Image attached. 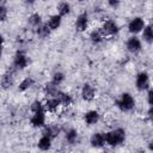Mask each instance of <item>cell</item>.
I'll list each match as a JSON object with an SVG mask.
<instances>
[{
	"label": "cell",
	"instance_id": "1",
	"mask_svg": "<svg viewBox=\"0 0 153 153\" xmlns=\"http://www.w3.org/2000/svg\"><path fill=\"white\" fill-rule=\"evenodd\" d=\"M104 136H105V145L110 147H117L126 141L127 135L123 128H115L104 133Z\"/></svg>",
	"mask_w": 153,
	"mask_h": 153
},
{
	"label": "cell",
	"instance_id": "2",
	"mask_svg": "<svg viewBox=\"0 0 153 153\" xmlns=\"http://www.w3.org/2000/svg\"><path fill=\"white\" fill-rule=\"evenodd\" d=\"M116 106L122 112H129L135 108V99L129 92H123L116 100Z\"/></svg>",
	"mask_w": 153,
	"mask_h": 153
},
{
	"label": "cell",
	"instance_id": "3",
	"mask_svg": "<svg viewBox=\"0 0 153 153\" xmlns=\"http://www.w3.org/2000/svg\"><path fill=\"white\" fill-rule=\"evenodd\" d=\"M99 30H100V32L103 33V36L105 38V37H111V36L117 35L118 31H120V26L115 20L106 19L102 23V26L99 27Z\"/></svg>",
	"mask_w": 153,
	"mask_h": 153
},
{
	"label": "cell",
	"instance_id": "4",
	"mask_svg": "<svg viewBox=\"0 0 153 153\" xmlns=\"http://www.w3.org/2000/svg\"><path fill=\"white\" fill-rule=\"evenodd\" d=\"M135 87H136L137 91H141V92L147 91L151 87V78H149V74L146 71H142V72L136 74Z\"/></svg>",
	"mask_w": 153,
	"mask_h": 153
},
{
	"label": "cell",
	"instance_id": "5",
	"mask_svg": "<svg viewBox=\"0 0 153 153\" xmlns=\"http://www.w3.org/2000/svg\"><path fill=\"white\" fill-rule=\"evenodd\" d=\"M47 123V112L44 110L32 112L30 117V126L33 128H43Z\"/></svg>",
	"mask_w": 153,
	"mask_h": 153
},
{
	"label": "cell",
	"instance_id": "6",
	"mask_svg": "<svg viewBox=\"0 0 153 153\" xmlns=\"http://www.w3.org/2000/svg\"><path fill=\"white\" fill-rule=\"evenodd\" d=\"M145 25H146V22H145V19L142 17H134L128 23V31L131 35H137V33H140L142 31Z\"/></svg>",
	"mask_w": 153,
	"mask_h": 153
},
{
	"label": "cell",
	"instance_id": "7",
	"mask_svg": "<svg viewBox=\"0 0 153 153\" xmlns=\"http://www.w3.org/2000/svg\"><path fill=\"white\" fill-rule=\"evenodd\" d=\"M126 48H127V50L129 53L137 54V53H140L142 50V42L136 35H131L126 42Z\"/></svg>",
	"mask_w": 153,
	"mask_h": 153
},
{
	"label": "cell",
	"instance_id": "8",
	"mask_svg": "<svg viewBox=\"0 0 153 153\" xmlns=\"http://www.w3.org/2000/svg\"><path fill=\"white\" fill-rule=\"evenodd\" d=\"M96 88L93 85L88 84V82H85L82 86H81V91H80V94H81V98L85 100V102H92L94 98H96Z\"/></svg>",
	"mask_w": 153,
	"mask_h": 153
},
{
	"label": "cell",
	"instance_id": "9",
	"mask_svg": "<svg viewBox=\"0 0 153 153\" xmlns=\"http://www.w3.org/2000/svg\"><path fill=\"white\" fill-rule=\"evenodd\" d=\"M29 65V57L24 51H17L13 57V66L17 69H25Z\"/></svg>",
	"mask_w": 153,
	"mask_h": 153
},
{
	"label": "cell",
	"instance_id": "10",
	"mask_svg": "<svg viewBox=\"0 0 153 153\" xmlns=\"http://www.w3.org/2000/svg\"><path fill=\"white\" fill-rule=\"evenodd\" d=\"M75 30L79 32H84L88 29V13L87 12H82L80 13L76 19H75Z\"/></svg>",
	"mask_w": 153,
	"mask_h": 153
},
{
	"label": "cell",
	"instance_id": "11",
	"mask_svg": "<svg viewBox=\"0 0 153 153\" xmlns=\"http://www.w3.org/2000/svg\"><path fill=\"white\" fill-rule=\"evenodd\" d=\"M43 104H44L45 112H50V114L56 112L59 110V108L61 106L60 100H59V98L56 96H54V97H47V99L43 102Z\"/></svg>",
	"mask_w": 153,
	"mask_h": 153
},
{
	"label": "cell",
	"instance_id": "12",
	"mask_svg": "<svg viewBox=\"0 0 153 153\" xmlns=\"http://www.w3.org/2000/svg\"><path fill=\"white\" fill-rule=\"evenodd\" d=\"M90 143L93 148H102L105 146V136L102 131H96L90 137Z\"/></svg>",
	"mask_w": 153,
	"mask_h": 153
},
{
	"label": "cell",
	"instance_id": "13",
	"mask_svg": "<svg viewBox=\"0 0 153 153\" xmlns=\"http://www.w3.org/2000/svg\"><path fill=\"white\" fill-rule=\"evenodd\" d=\"M82 118H84L85 124H87V126H94V124H97L99 122L100 115H99V112L97 110H88V111H86L84 114V117Z\"/></svg>",
	"mask_w": 153,
	"mask_h": 153
},
{
	"label": "cell",
	"instance_id": "14",
	"mask_svg": "<svg viewBox=\"0 0 153 153\" xmlns=\"http://www.w3.org/2000/svg\"><path fill=\"white\" fill-rule=\"evenodd\" d=\"M56 97L59 98L61 106L68 108V106L72 105V103H73V97H72L68 92H65V91H60V90H59L57 93H56Z\"/></svg>",
	"mask_w": 153,
	"mask_h": 153
},
{
	"label": "cell",
	"instance_id": "15",
	"mask_svg": "<svg viewBox=\"0 0 153 153\" xmlns=\"http://www.w3.org/2000/svg\"><path fill=\"white\" fill-rule=\"evenodd\" d=\"M51 146H53V139L50 136H48V135L42 134L41 137L37 141V147L41 151H48V149L51 148Z\"/></svg>",
	"mask_w": 153,
	"mask_h": 153
},
{
	"label": "cell",
	"instance_id": "16",
	"mask_svg": "<svg viewBox=\"0 0 153 153\" xmlns=\"http://www.w3.org/2000/svg\"><path fill=\"white\" fill-rule=\"evenodd\" d=\"M61 24H62V17L59 16L57 13H56V14H51V16L48 18V20H47V25L49 26V29H50L51 31L57 30V29L61 26Z\"/></svg>",
	"mask_w": 153,
	"mask_h": 153
},
{
	"label": "cell",
	"instance_id": "17",
	"mask_svg": "<svg viewBox=\"0 0 153 153\" xmlns=\"http://www.w3.org/2000/svg\"><path fill=\"white\" fill-rule=\"evenodd\" d=\"M35 85V79L32 76H25L24 79H22V81L18 85V91L19 92H25L27 90H30L32 86Z\"/></svg>",
	"mask_w": 153,
	"mask_h": 153
},
{
	"label": "cell",
	"instance_id": "18",
	"mask_svg": "<svg viewBox=\"0 0 153 153\" xmlns=\"http://www.w3.org/2000/svg\"><path fill=\"white\" fill-rule=\"evenodd\" d=\"M71 10H72L71 4L67 2V1H61V2H59L57 6H56L57 14L61 16V17H66V16H68V14L71 13Z\"/></svg>",
	"mask_w": 153,
	"mask_h": 153
},
{
	"label": "cell",
	"instance_id": "19",
	"mask_svg": "<svg viewBox=\"0 0 153 153\" xmlns=\"http://www.w3.org/2000/svg\"><path fill=\"white\" fill-rule=\"evenodd\" d=\"M142 33V39L143 42H146L147 44H152L153 43V30H152V25L151 24H146L145 27L141 31Z\"/></svg>",
	"mask_w": 153,
	"mask_h": 153
},
{
	"label": "cell",
	"instance_id": "20",
	"mask_svg": "<svg viewBox=\"0 0 153 153\" xmlns=\"http://www.w3.org/2000/svg\"><path fill=\"white\" fill-rule=\"evenodd\" d=\"M36 33L39 38L44 39V38H48L51 33V30L49 29V26L47 25V23H42L39 26L36 27Z\"/></svg>",
	"mask_w": 153,
	"mask_h": 153
},
{
	"label": "cell",
	"instance_id": "21",
	"mask_svg": "<svg viewBox=\"0 0 153 153\" xmlns=\"http://www.w3.org/2000/svg\"><path fill=\"white\" fill-rule=\"evenodd\" d=\"M88 39H90L91 43H93V44H99V43L103 42L104 36H103V33L100 32L99 27H98V29H93V30L90 32V35H88Z\"/></svg>",
	"mask_w": 153,
	"mask_h": 153
},
{
	"label": "cell",
	"instance_id": "22",
	"mask_svg": "<svg viewBox=\"0 0 153 153\" xmlns=\"http://www.w3.org/2000/svg\"><path fill=\"white\" fill-rule=\"evenodd\" d=\"M57 91H59V86L55 85V84H53L51 81L47 82L43 86V92H44V94L47 97H54V96H56Z\"/></svg>",
	"mask_w": 153,
	"mask_h": 153
},
{
	"label": "cell",
	"instance_id": "23",
	"mask_svg": "<svg viewBox=\"0 0 153 153\" xmlns=\"http://www.w3.org/2000/svg\"><path fill=\"white\" fill-rule=\"evenodd\" d=\"M27 22H29V24H30L32 27L36 29L37 26H39V25L43 23V19H42V16H41L38 12H33V13H31V14L29 16Z\"/></svg>",
	"mask_w": 153,
	"mask_h": 153
},
{
	"label": "cell",
	"instance_id": "24",
	"mask_svg": "<svg viewBox=\"0 0 153 153\" xmlns=\"http://www.w3.org/2000/svg\"><path fill=\"white\" fill-rule=\"evenodd\" d=\"M78 136H79L78 130L74 129V128H71V129H68V130L65 133V139H66V141H67L69 145H74V143L78 141Z\"/></svg>",
	"mask_w": 153,
	"mask_h": 153
},
{
	"label": "cell",
	"instance_id": "25",
	"mask_svg": "<svg viewBox=\"0 0 153 153\" xmlns=\"http://www.w3.org/2000/svg\"><path fill=\"white\" fill-rule=\"evenodd\" d=\"M0 85H1V87H2L4 90H8V88L13 85V76H12V74H10V73L4 74V75L1 76Z\"/></svg>",
	"mask_w": 153,
	"mask_h": 153
},
{
	"label": "cell",
	"instance_id": "26",
	"mask_svg": "<svg viewBox=\"0 0 153 153\" xmlns=\"http://www.w3.org/2000/svg\"><path fill=\"white\" fill-rule=\"evenodd\" d=\"M65 79H66V75H65V73L63 72H61V71H57V72H55L53 75H51V82L53 84H55V85H57V86H60L63 81H65Z\"/></svg>",
	"mask_w": 153,
	"mask_h": 153
},
{
	"label": "cell",
	"instance_id": "27",
	"mask_svg": "<svg viewBox=\"0 0 153 153\" xmlns=\"http://www.w3.org/2000/svg\"><path fill=\"white\" fill-rule=\"evenodd\" d=\"M30 110H31V112H36V111H42V110H44V104H43V102H42V100H38V99L33 100V102L31 103V105H30ZM44 111H45V110H44Z\"/></svg>",
	"mask_w": 153,
	"mask_h": 153
},
{
	"label": "cell",
	"instance_id": "28",
	"mask_svg": "<svg viewBox=\"0 0 153 153\" xmlns=\"http://www.w3.org/2000/svg\"><path fill=\"white\" fill-rule=\"evenodd\" d=\"M7 16H8L7 8H6L4 5H0V23L5 22V20L7 19Z\"/></svg>",
	"mask_w": 153,
	"mask_h": 153
},
{
	"label": "cell",
	"instance_id": "29",
	"mask_svg": "<svg viewBox=\"0 0 153 153\" xmlns=\"http://www.w3.org/2000/svg\"><path fill=\"white\" fill-rule=\"evenodd\" d=\"M147 104H148V106L153 105V90H152V87H149L147 90Z\"/></svg>",
	"mask_w": 153,
	"mask_h": 153
},
{
	"label": "cell",
	"instance_id": "30",
	"mask_svg": "<svg viewBox=\"0 0 153 153\" xmlns=\"http://www.w3.org/2000/svg\"><path fill=\"white\" fill-rule=\"evenodd\" d=\"M121 4V0H108V5L111 7V8H117Z\"/></svg>",
	"mask_w": 153,
	"mask_h": 153
},
{
	"label": "cell",
	"instance_id": "31",
	"mask_svg": "<svg viewBox=\"0 0 153 153\" xmlns=\"http://www.w3.org/2000/svg\"><path fill=\"white\" fill-rule=\"evenodd\" d=\"M4 43H5V38H4V36L0 33V59H1L2 53H4Z\"/></svg>",
	"mask_w": 153,
	"mask_h": 153
},
{
	"label": "cell",
	"instance_id": "32",
	"mask_svg": "<svg viewBox=\"0 0 153 153\" xmlns=\"http://www.w3.org/2000/svg\"><path fill=\"white\" fill-rule=\"evenodd\" d=\"M2 2H4V0H0V5H4Z\"/></svg>",
	"mask_w": 153,
	"mask_h": 153
},
{
	"label": "cell",
	"instance_id": "33",
	"mask_svg": "<svg viewBox=\"0 0 153 153\" xmlns=\"http://www.w3.org/2000/svg\"><path fill=\"white\" fill-rule=\"evenodd\" d=\"M42 1H47V0H42Z\"/></svg>",
	"mask_w": 153,
	"mask_h": 153
}]
</instances>
